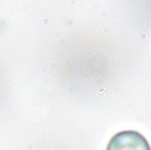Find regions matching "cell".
Listing matches in <instances>:
<instances>
[{
	"mask_svg": "<svg viewBox=\"0 0 151 150\" xmlns=\"http://www.w3.org/2000/svg\"><path fill=\"white\" fill-rule=\"evenodd\" d=\"M107 150H151V147L140 133L127 130L113 135Z\"/></svg>",
	"mask_w": 151,
	"mask_h": 150,
	"instance_id": "6da1fadb",
	"label": "cell"
}]
</instances>
